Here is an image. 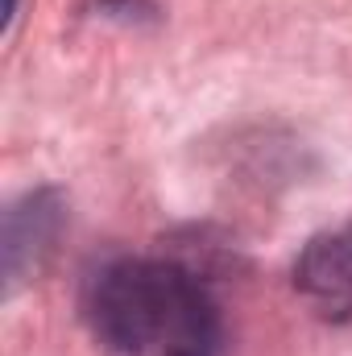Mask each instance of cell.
Returning <instances> with one entry per match:
<instances>
[{"label": "cell", "instance_id": "6da1fadb", "mask_svg": "<svg viewBox=\"0 0 352 356\" xmlns=\"http://www.w3.org/2000/svg\"><path fill=\"white\" fill-rule=\"evenodd\" d=\"M88 323L95 340L116 356L162 353L199 332H224L207 282L178 261L120 257L88 282Z\"/></svg>", "mask_w": 352, "mask_h": 356}, {"label": "cell", "instance_id": "7a4b0ae2", "mask_svg": "<svg viewBox=\"0 0 352 356\" xmlns=\"http://www.w3.org/2000/svg\"><path fill=\"white\" fill-rule=\"evenodd\" d=\"M298 298L328 323H352V224L319 232L294 261Z\"/></svg>", "mask_w": 352, "mask_h": 356}, {"label": "cell", "instance_id": "3957f363", "mask_svg": "<svg viewBox=\"0 0 352 356\" xmlns=\"http://www.w3.org/2000/svg\"><path fill=\"white\" fill-rule=\"evenodd\" d=\"M63 195L58 191H33L21 203L8 207L4 220V277L8 290H17L25 277H33L54 253V241L63 236Z\"/></svg>", "mask_w": 352, "mask_h": 356}, {"label": "cell", "instance_id": "277c9868", "mask_svg": "<svg viewBox=\"0 0 352 356\" xmlns=\"http://www.w3.org/2000/svg\"><path fill=\"white\" fill-rule=\"evenodd\" d=\"M13 17H17V0H8V13H4V29H13Z\"/></svg>", "mask_w": 352, "mask_h": 356}]
</instances>
